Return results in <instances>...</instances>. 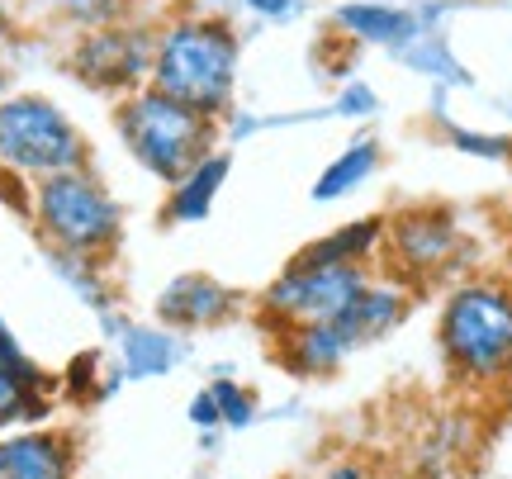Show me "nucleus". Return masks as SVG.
Instances as JSON below:
<instances>
[{"label":"nucleus","instance_id":"14","mask_svg":"<svg viewBox=\"0 0 512 479\" xmlns=\"http://www.w3.org/2000/svg\"><path fill=\"white\" fill-rule=\"evenodd\" d=\"M384 242V219H356L347 228H332L328 238L309 242L294 261H318V266H370Z\"/></svg>","mask_w":512,"mask_h":479},{"label":"nucleus","instance_id":"12","mask_svg":"<svg viewBox=\"0 0 512 479\" xmlns=\"http://www.w3.org/2000/svg\"><path fill=\"white\" fill-rule=\"evenodd\" d=\"M228 171H233V157H228V152H204L181 181L166 185V209H162L166 223H204L209 219V209L219 200Z\"/></svg>","mask_w":512,"mask_h":479},{"label":"nucleus","instance_id":"17","mask_svg":"<svg viewBox=\"0 0 512 479\" xmlns=\"http://www.w3.org/2000/svg\"><path fill=\"white\" fill-rule=\"evenodd\" d=\"M48 413L43 399V375L34 370V361H0V427L15 418H38Z\"/></svg>","mask_w":512,"mask_h":479},{"label":"nucleus","instance_id":"21","mask_svg":"<svg viewBox=\"0 0 512 479\" xmlns=\"http://www.w3.org/2000/svg\"><path fill=\"white\" fill-rule=\"evenodd\" d=\"M451 143H456L460 152H475V157H494V162H503L512 152L508 138H489V133H470V129H451Z\"/></svg>","mask_w":512,"mask_h":479},{"label":"nucleus","instance_id":"9","mask_svg":"<svg viewBox=\"0 0 512 479\" xmlns=\"http://www.w3.org/2000/svg\"><path fill=\"white\" fill-rule=\"evenodd\" d=\"M238 309V295L214 276H176L157 299V314L176 328H209Z\"/></svg>","mask_w":512,"mask_h":479},{"label":"nucleus","instance_id":"11","mask_svg":"<svg viewBox=\"0 0 512 479\" xmlns=\"http://www.w3.org/2000/svg\"><path fill=\"white\" fill-rule=\"evenodd\" d=\"M337 29L351 34L356 43H375V48H403L408 38H418L422 24L418 10L408 5H380V0H351L337 10Z\"/></svg>","mask_w":512,"mask_h":479},{"label":"nucleus","instance_id":"8","mask_svg":"<svg viewBox=\"0 0 512 479\" xmlns=\"http://www.w3.org/2000/svg\"><path fill=\"white\" fill-rule=\"evenodd\" d=\"M384 252L394 257V271L408 280H432L460 257V223L451 209H403L394 219H384Z\"/></svg>","mask_w":512,"mask_h":479},{"label":"nucleus","instance_id":"10","mask_svg":"<svg viewBox=\"0 0 512 479\" xmlns=\"http://www.w3.org/2000/svg\"><path fill=\"white\" fill-rule=\"evenodd\" d=\"M408 318V285H394V280H366L361 295L351 299L342 318H332L337 328L347 332L351 347H366L375 337H384L389 328H399Z\"/></svg>","mask_w":512,"mask_h":479},{"label":"nucleus","instance_id":"1","mask_svg":"<svg viewBox=\"0 0 512 479\" xmlns=\"http://www.w3.org/2000/svg\"><path fill=\"white\" fill-rule=\"evenodd\" d=\"M242 67V38L214 10H185L157 29L147 86L190 105L204 119H223L233 110Z\"/></svg>","mask_w":512,"mask_h":479},{"label":"nucleus","instance_id":"23","mask_svg":"<svg viewBox=\"0 0 512 479\" xmlns=\"http://www.w3.org/2000/svg\"><path fill=\"white\" fill-rule=\"evenodd\" d=\"M238 5L242 10H252V15H261V19H275V24H280V19H294L299 10H304L299 0H238Z\"/></svg>","mask_w":512,"mask_h":479},{"label":"nucleus","instance_id":"22","mask_svg":"<svg viewBox=\"0 0 512 479\" xmlns=\"http://www.w3.org/2000/svg\"><path fill=\"white\" fill-rule=\"evenodd\" d=\"M337 114H347V119H366V114H375L380 110V95L370 91L366 81H351L347 91L337 95V105H332Z\"/></svg>","mask_w":512,"mask_h":479},{"label":"nucleus","instance_id":"5","mask_svg":"<svg viewBox=\"0 0 512 479\" xmlns=\"http://www.w3.org/2000/svg\"><path fill=\"white\" fill-rule=\"evenodd\" d=\"M0 166L10 176L43 181L53 171L91 166V143L57 100L19 91L0 100Z\"/></svg>","mask_w":512,"mask_h":479},{"label":"nucleus","instance_id":"13","mask_svg":"<svg viewBox=\"0 0 512 479\" xmlns=\"http://www.w3.org/2000/svg\"><path fill=\"white\" fill-rule=\"evenodd\" d=\"M0 479H72V446L48 432L0 442Z\"/></svg>","mask_w":512,"mask_h":479},{"label":"nucleus","instance_id":"18","mask_svg":"<svg viewBox=\"0 0 512 479\" xmlns=\"http://www.w3.org/2000/svg\"><path fill=\"white\" fill-rule=\"evenodd\" d=\"M181 356V342L171 332L157 328H128L124 332V370L128 375H162V370L176 366Z\"/></svg>","mask_w":512,"mask_h":479},{"label":"nucleus","instance_id":"25","mask_svg":"<svg viewBox=\"0 0 512 479\" xmlns=\"http://www.w3.org/2000/svg\"><path fill=\"white\" fill-rule=\"evenodd\" d=\"M0 361H29V356H24V351H19L15 332L5 328V318H0Z\"/></svg>","mask_w":512,"mask_h":479},{"label":"nucleus","instance_id":"28","mask_svg":"<svg viewBox=\"0 0 512 479\" xmlns=\"http://www.w3.org/2000/svg\"><path fill=\"white\" fill-rule=\"evenodd\" d=\"M214 5H223V0H214Z\"/></svg>","mask_w":512,"mask_h":479},{"label":"nucleus","instance_id":"3","mask_svg":"<svg viewBox=\"0 0 512 479\" xmlns=\"http://www.w3.org/2000/svg\"><path fill=\"white\" fill-rule=\"evenodd\" d=\"M114 129L124 138L128 157L143 166L147 176H157L162 185L181 181L204 152H214L219 138V119H204L190 105L162 95L157 86H138L119 100L114 110Z\"/></svg>","mask_w":512,"mask_h":479},{"label":"nucleus","instance_id":"16","mask_svg":"<svg viewBox=\"0 0 512 479\" xmlns=\"http://www.w3.org/2000/svg\"><path fill=\"white\" fill-rule=\"evenodd\" d=\"M285 337H290L285 356H290V366L299 375H328V370H337L356 351L337 323H309V328H294Z\"/></svg>","mask_w":512,"mask_h":479},{"label":"nucleus","instance_id":"6","mask_svg":"<svg viewBox=\"0 0 512 479\" xmlns=\"http://www.w3.org/2000/svg\"><path fill=\"white\" fill-rule=\"evenodd\" d=\"M370 280V266H318V261H290V271L261 295V314L280 332L332 323L342 318L351 299Z\"/></svg>","mask_w":512,"mask_h":479},{"label":"nucleus","instance_id":"24","mask_svg":"<svg viewBox=\"0 0 512 479\" xmlns=\"http://www.w3.org/2000/svg\"><path fill=\"white\" fill-rule=\"evenodd\" d=\"M190 418H195V423H219V404H214V394H209V389H204L200 399H195V408H190Z\"/></svg>","mask_w":512,"mask_h":479},{"label":"nucleus","instance_id":"27","mask_svg":"<svg viewBox=\"0 0 512 479\" xmlns=\"http://www.w3.org/2000/svg\"><path fill=\"white\" fill-rule=\"evenodd\" d=\"M508 285H512V242H508Z\"/></svg>","mask_w":512,"mask_h":479},{"label":"nucleus","instance_id":"7","mask_svg":"<svg viewBox=\"0 0 512 479\" xmlns=\"http://www.w3.org/2000/svg\"><path fill=\"white\" fill-rule=\"evenodd\" d=\"M152 43H157V29L147 24H105V29H86L76 38L67 67L81 86L105 95H119L147 86V72H152Z\"/></svg>","mask_w":512,"mask_h":479},{"label":"nucleus","instance_id":"26","mask_svg":"<svg viewBox=\"0 0 512 479\" xmlns=\"http://www.w3.org/2000/svg\"><path fill=\"white\" fill-rule=\"evenodd\" d=\"M10 95V72H5V62H0V100Z\"/></svg>","mask_w":512,"mask_h":479},{"label":"nucleus","instance_id":"4","mask_svg":"<svg viewBox=\"0 0 512 479\" xmlns=\"http://www.w3.org/2000/svg\"><path fill=\"white\" fill-rule=\"evenodd\" d=\"M29 214H34L38 233L53 242V252H67V257L100 261L124 238V209L91 166L53 171V176L34 181Z\"/></svg>","mask_w":512,"mask_h":479},{"label":"nucleus","instance_id":"2","mask_svg":"<svg viewBox=\"0 0 512 479\" xmlns=\"http://www.w3.org/2000/svg\"><path fill=\"white\" fill-rule=\"evenodd\" d=\"M446 366L465 385H498L512 375V285L494 276L460 280L437 318Z\"/></svg>","mask_w":512,"mask_h":479},{"label":"nucleus","instance_id":"20","mask_svg":"<svg viewBox=\"0 0 512 479\" xmlns=\"http://www.w3.org/2000/svg\"><path fill=\"white\" fill-rule=\"evenodd\" d=\"M209 394H214V404H219V423H233V427L252 423V394H247V389H238L233 380H219Z\"/></svg>","mask_w":512,"mask_h":479},{"label":"nucleus","instance_id":"15","mask_svg":"<svg viewBox=\"0 0 512 479\" xmlns=\"http://www.w3.org/2000/svg\"><path fill=\"white\" fill-rule=\"evenodd\" d=\"M375 171H380V143H375V138H356V143H347V148L323 166V176L313 181V200L318 204L347 200V195H356Z\"/></svg>","mask_w":512,"mask_h":479},{"label":"nucleus","instance_id":"19","mask_svg":"<svg viewBox=\"0 0 512 479\" xmlns=\"http://www.w3.org/2000/svg\"><path fill=\"white\" fill-rule=\"evenodd\" d=\"M57 10L67 24H76L81 34L86 29H105V24H119L128 10V0H57Z\"/></svg>","mask_w":512,"mask_h":479}]
</instances>
